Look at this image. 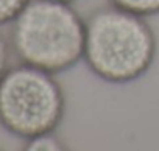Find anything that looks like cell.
Wrapping results in <instances>:
<instances>
[{
  "mask_svg": "<svg viewBox=\"0 0 159 151\" xmlns=\"http://www.w3.org/2000/svg\"><path fill=\"white\" fill-rule=\"evenodd\" d=\"M157 39L147 17L108 5L86 17L83 61L108 84H131L150 72Z\"/></svg>",
  "mask_w": 159,
  "mask_h": 151,
  "instance_id": "1",
  "label": "cell"
},
{
  "mask_svg": "<svg viewBox=\"0 0 159 151\" xmlns=\"http://www.w3.org/2000/svg\"><path fill=\"white\" fill-rule=\"evenodd\" d=\"M84 38L86 19L73 3L30 0L11 24L10 42L20 62L58 75L83 61Z\"/></svg>",
  "mask_w": 159,
  "mask_h": 151,
  "instance_id": "2",
  "label": "cell"
},
{
  "mask_svg": "<svg viewBox=\"0 0 159 151\" xmlns=\"http://www.w3.org/2000/svg\"><path fill=\"white\" fill-rule=\"evenodd\" d=\"M66 114V94L56 75L20 62L0 80V125L28 140L59 128Z\"/></svg>",
  "mask_w": 159,
  "mask_h": 151,
  "instance_id": "3",
  "label": "cell"
},
{
  "mask_svg": "<svg viewBox=\"0 0 159 151\" xmlns=\"http://www.w3.org/2000/svg\"><path fill=\"white\" fill-rule=\"evenodd\" d=\"M108 2L117 8L131 11L147 19L159 14V0H108Z\"/></svg>",
  "mask_w": 159,
  "mask_h": 151,
  "instance_id": "4",
  "label": "cell"
},
{
  "mask_svg": "<svg viewBox=\"0 0 159 151\" xmlns=\"http://www.w3.org/2000/svg\"><path fill=\"white\" fill-rule=\"evenodd\" d=\"M25 149L27 151H61L66 149V145L62 139L56 134V131H52L25 140Z\"/></svg>",
  "mask_w": 159,
  "mask_h": 151,
  "instance_id": "5",
  "label": "cell"
},
{
  "mask_svg": "<svg viewBox=\"0 0 159 151\" xmlns=\"http://www.w3.org/2000/svg\"><path fill=\"white\" fill-rule=\"evenodd\" d=\"M30 0H0V27L13 24Z\"/></svg>",
  "mask_w": 159,
  "mask_h": 151,
  "instance_id": "6",
  "label": "cell"
},
{
  "mask_svg": "<svg viewBox=\"0 0 159 151\" xmlns=\"http://www.w3.org/2000/svg\"><path fill=\"white\" fill-rule=\"evenodd\" d=\"M10 47L11 42H8L7 38L0 33V80L10 69Z\"/></svg>",
  "mask_w": 159,
  "mask_h": 151,
  "instance_id": "7",
  "label": "cell"
},
{
  "mask_svg": "<svg viewBox=\"0 0 159 151\" xmlns=\"http://www.w3.org/2000/svg\"><path fill=\"white\" fill-rule=\"evenodd\" d=\"M62 2H69V3H75V2H78V0H62Z\"/></svg>",
  "mask_w": 159,
  "mask_h": 151,
  "instance_id": "8",
  "label": "cell"
}]
</instances>
